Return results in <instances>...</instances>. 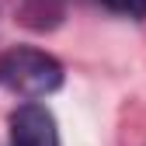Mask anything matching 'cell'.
I'll use <instances>...</instances> for the list:
<instances>
[{"label": "cell", "instance_id": "cell-1", "mask_svg": "<svg viewBox=\"0 0 146 146\" xmlns=\"http://www.w3.org/2000/svg\"><path fill=\"white\" fill-rule=\"evenodd\" d=\"M0 87H7L17 98L42 101L63 87V63L42 49L14 45L0 52Z\"/></svg>", "mask_w": 146, "mask_h": 146}, {"label": "cell", "instance_id": "cell-2", "mask_svg": "<svg viewBox=\"0 0 146 146\" xmlns=\"http://www.w3.org/2000/svg\"><path fill=\"white\" fill-rule=\"evenodd\" d=\"M7 146H59L56 118L45 104H21L11 115V143Z\"/></svg>", "mask_w": 146, "mask_h": 146}, {"label": "cell", "instance_id": "cell-3", "mask_svg": "<svg viewBox=\"0 0 146 146\" xmlns=\"http://www.w3.org/2000/svg\"><path fill=\"white\" fill-rule=\"evenodd\" d=\"M101 4L111 14L132 17V21H143V17H146V0H101Z\"/></svg>", "mask_w": 146, "mask_h": 146}]
</instances>
